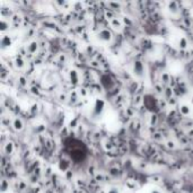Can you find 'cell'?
Segmentation results:
<instances>
[{
  "mask_svg": "<svg viewBox=\"0 0 193 193\" xmlns=\"http://www.w3.org/2000/svg\"><path fill=\"white\" fill-rule=\"evenodd\" d=\"M70 144L66 141V147L68 149V152L70 154L71 158L76 162H80L86 157V147L82 142L76 140V139H70Z\"/></svg>",
  "mask_w": 193,
  "mask_h": 193,
  "instance_id": "1",
  "label": "cell"
},
{
  "mask_svg": "<svg viewBox=\"0 0 193 193\" xmlns=\"http://www.w3.org/2000/svg\"><path fill=\"white\" fill-rule=\"evenodd\" d=\"M104 106L105 103L102 100H96L95 104H94V108H93V115L94 116H100V114L103 113L104 111Z\"/></svg>",
  "mask_w": 193,
  "mask_h": 193,
  "instance_id": "2",
  "label": "cell"
},
{
  "mask_svg": "<svg viewBox=\"0 0 193 193\" xmlns=\"http://www.w3.org/2000/svg\"><path fill=\"white\" fill-rule=\"evenodd\" d=\"M133 71L134 74L139 76V77H142L144 74H145V68H144V64L141 61H134L133 63Z\"/></svg>",
  "mask_w": 193,
  "mask_h": 193,
  "instance_id": "3",
  "label": "cell"
},
{
  "mask_svg": "<svg viewBox=\"0 0 193 193\" xmlns=\"http://www.w3.org/2000/svg\"><path fill=\"white\" fill-rule=\"evenodd\" d=\"M98 38L100 41H104V42H108L112 38V33L106 28H103V30L100 31L98 33Z\"/></svg>",
  "mask_w": 193,
  "mask_h": 193,
  "instance_id": "4",
  "label": "cell"
},
{
  "mask_svg": "<svg viewBox=\"0 0 193 193\" xmlns=\"http://www.w3.org/2000/svg\"><path fill=\"white\" fill-rule=\"evenodd\" d=\"M13 126H14V129L17 131H20L23 129V126H24V124H23L22 120L19 119H15L14 120V123H13Z\"/></svg>",
  "mask_w": 193,
  "mask_h": 193,
  "instance_id": "5",
  "label": "cell"
},
{
  "mask_svg": "<svg viewBox=\"0 0 193 193\" xmlns=\"http://www.w3.org/2000/svg\"><path fill=\"white\" fill-rule=\"evenodd\" d=\"M181 112H182L183 114H189L190 108L188 106H181Z\"/></svg>",
  "mask_w": 193,
  "mask_h": 193,
  "instance_id": "6",
  "label": "cell"
},
{
  "mask_svg": "<svg viewBox=\"0 0 193 193\" xmlns=\"http://www.w3.org/2000/svg\"><path fill=\"white\" fill-rule=\"evenodd\" d=\"M107 193H120V192H119V190H118V189H115V188H112V189L108 190Z\"/></svg>",
  "mask_w": 193,
  "mask_h": 193,
  "instance_id": "7",
  "label": "cell"
},
{
  "mask_svg": "<svg viewBox=\"0 0 193 193\" xmlns=\"http://www.w3.org/2000/svg\"><path fill=\"white\" fill-rule=\"evenodd\" d=\"M151 193H162V192H160L159 190H152Z\"/></svg>",
  "mask_w": 193,
  "mask_h": 193,
  "instance_id": "8",
  "label": "cell"
}]
</instances>
